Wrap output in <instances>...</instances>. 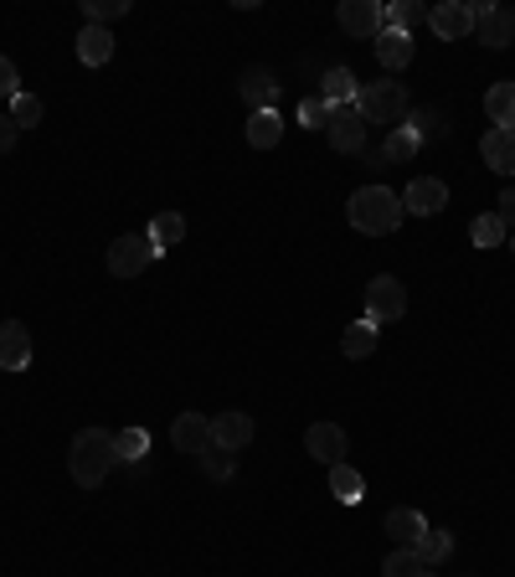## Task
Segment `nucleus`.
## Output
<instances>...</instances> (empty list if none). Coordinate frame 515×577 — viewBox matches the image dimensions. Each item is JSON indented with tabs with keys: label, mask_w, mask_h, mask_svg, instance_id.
I'll return each mask as SVG.
<instances>
[{
	"label": "nucleus",
	"mask_w": 515,
	"mask_h": 577,
	"mask_svg": "<svg viewBox=\"0 0 515 577\" xmlns=\"http://www.w3.org/2000/svg\"><path fill=\"white\" fill-rule=\"evenodd\" d=\"M114 464H120V449H114L109 428H83L73 438V449H67V469H73V479H78L83 490H99Z\"/></svg>",
	"instance_id": "nucleus-1"
},
{
	"label": "nucleus",
	"mask_w": 515,
	"mask_h": 577,
	"mask_svg": "<svg viewBox=\"0 0 515 577\" xmlns=\"http://www.w3.org/2000/svg\"><path fill=\"white\" fill-rule=\"evenodd\" d=\"M346 217H351V227L356 233H366V238H387V233H397L402 227V197L397 191H387V186H361L356 197H351V206H346Z\"/></svg>",
	"instance_id": "nucleus-2"
},
{
	"label": "nucleus",
	"mask_w": 515,
	"mask_h": 577,
	"mask_svg": "<svg viewBox=\"0 0 515 577\" xmlns=\"http://www.w3.org/2000/svg\"><path fill=\"white\" fill-rule=\"evenodd\" d=\"M356 109H361V120H366V129L372 124H381L387 135H392L397 124H407V114H413V99H407V88L392 78H381V83H366L356 93Z\"/></svg>",
	"instance_id": "nucleus-3"
},
{
	"label": "nucleus",
	"mask_w": 515,
	"mask_h": 577,
	"mask_svg": "<svg viewBox=\"0 0 515 577\" xmlns=\"http://www.w3.org/2000/svg\"><path fill=\"white\" fill-rule=\"evenodd\" d=\"M155 259H160V248L150 242V233H124V238L109 242V274H120V279L145 274Z\"/></svg>",
	"instance_id": "nucleus-4"
},
{
	"label": "nucleus",
	"mask_w": 515,
	"mask_h": 577,
	"mask_svg": "<svg viewBox=\"0 0 515 577\" xmlns=\"http://www.w3.org/2000/svg\"><path fill=\"white\" fill-rule=\"evenodd\" d=\"M340 32L346 37H356V41H377L381 32H387V5L381 0H340Z\"/></svg>",
	"instance_id": "nucleus-5"
},
{
	"label": "nucleus",
	"mask_w": 515,
	"mask_h": 577,
	"mask_svg": "<svg viewBox=\"0 0 515 577\" xmlns=\"http://www.w3.org/2000/svg\"><path fill=\"white\" fill-rule=\"evenodd\" d=\"M407 315V289H402V279H392V274H377V279L366 284V319L372 325H392V319Z\"/></svg>",
	"instance_id": "nucleus-6"
},
{
	"label": "nucleus",
	"mask_w": 515,
	"mask_h": 577,
	"mask_svg": "<svg viewBox=\"0 0 515 577\" xmlns=\"http://www.w3.org/2000/svg\"><path fill=\"white\" fill-rule=\"evenodd\" d=\"M325 140L336 145L340 155H361V150H366V120H361L356 103H346V109H330Z\"/></svg>",
	"instance_id": "nucleus-7"
},
{
	"label": "nucleus",
	"mask_w": 515,
	"mask_h": 577,
	"mask_svg": "<svg viewBox=\"0 0 515 577\" xmlns=\"http://www.w3.org/2000/svg\"><path fill=\"white\" fill-rule=\"evenodd\" d=\"M428 32L443 41L475 37V11H469V0H438L434 11H428Z\"/></svg>",
	"instance_id": "nucleus-8"
},
{
	"label": "nucleus",
	"mask_w": 515,
	"mask_h": 577,
	"mask_svg": "<svg viewBox=\"0 0 515 577\" xmlns=\"http://www.w3.org/2000/svg\"><path fill=\"white\" fill-rule=\"evenodd\" d=\"M469 11H475V37L485 47H505L515 37V11H505L495 0H469Z\"/></svg>",
	"instance_id": "nucleus-9"
},
{
	"label": "nucleus",
	"mask_w": 515,
	"mask_h": 577,
	"mask_svg": "<svg viewBox=\"0 0 515 577\" xmlns=\"http://www.w3.org/2000/svg\"><path fill=\"white\" fill-rule=\"evenodd\" d=\"M449 206V186L438 176H417L407 191H402V212H413V217H438Z\"/></svg>",
	"instance_id": "nucleus-10"
},
{
	"label": "nucleus",
	"mask_w": 515,
	"mask_h": 577,
	"mask_svg": "<svg viewBox=\"0 0 515 577\" xmlns=\"http://www.w3.org/2000/svg\"><path fill=\"white\" fill-rule=\"evenodd\" d=\"M171 443H176V454H206L212 449V418L206 413H180L171 423Z\"/></svg>",
	"instance_id": "nucleus-11"
},
{
	"label": "nucleus",
	"mask_w": 515,
	"mask_h": 577,
	"mask_svg": "<svg viewBox=\"0 0 515 577\" xmlns=\"http://www.w3.org/2000/svg\"><path fill=\"white\" fill-rule=\"evenodd\" d=\"M32 366V336H26V325L21 319H5L0 325V372H26Z\"/></svg>",
	"instance_id": "nucleus-12"
},
{
	"label": "nucleus",
	"mask_w": 515,
	"mask_h": 577,
	"mask_svg": "<svg viewBox=\"0 0 515 577\" xmlns=\"http://www.w3.org/2000/svg\"><path fill=\"white\" fill-rule=\"evenodd\" d=\"M304 449H310L319 464H346V428H340V423H310Z\"/></svg>",
	"instance_id": "nucleus-13"
},
{
	"label": "nucleus",
	"mask_w": 515,
	"mask_h": 577,
	"mask_svg": "<svg viewBox=\"0 0 515 577\" xmlns=\"http://www.w3.org/2000/svg\"><path fill=\"white\" fill-rule=\"evenodd\" d=\"M212 443H217V449H227V454L248 449V443H253V418H248V413H238V407H233V413H217V418H212Z\"/></svg>",
	"instance_id": "nucleus-14"
},
{
	"label": "nucleus",
	"mask_w": 515,
	"mask_h": 577,
	"mask_svg": "<svg viewBox=\"0 0 515 577\" xmlns=\"http://www.w3.org/2000/svg\"><path fill=\"white\" fill-rule=\"evenodd\" d=\"M238 93L248 99V109H253V114H263V109H274V99H278V78L268 73V67H248V73H242V83H238Z\"/></svg>",
	"instance_id": "nucleus-15"
},
{
	"label": "nucleus",
	"mask_w": 515,
	"mask_h": 577,
	"mask_svg": "<svg viewBox=\"0 0 515 577\" xmlns=\"http://www.w3.org/2000/svg\"><path fill=\"white\" fill-rule=\"evenodd\" d=\"M479 155H485V165H490V171L515 176V129H490V135L479 140Z\"/></svg>",
	"instance_id": "nucleus-16"
},
{
	"label": "nucleus",
	"mask_w": 515,
	"mask_h": 577,
	"mask_svg": "<svg viewBox=\"0 0 515 577\" xmlns=\"http://www.w3.org/2000/svg\"><path fill=\"white\" fill-rule=\"evenodd\" d=\"M387 537H392L397 547H417V541L428 537V520H423V511H413V505H397L392 516H387Z\"/></svg>",
	"instance_id": "nucleus-17"
},
{
	"label": "nucleus",
	"mask_w": 515,
	"mask_h": 577,
	"mask_svg": "<svg viewBox=\"0 0 515 577\" xmlns=\"http://www.w3.org/2000/svg\"><path fill=\"white\" fill-rule=\"evenodd\" d=\"M109 58H114V32H109V26H83V37H78L83 67H103Z\"/></svg>",
	"instance_id": "nucleus-18"
},
{
	"label": "nucleus",
	"mask_w": 515,
	"mask_h": 577,
	"mask_svg": "<svg viewBox=\"0 0 515 577\" xmlns=\"http://www.w3.org/2000/svg\"><path fill=\"white\" fill-rule=\"evenodd\" d=\"M356 73L351 67H330L325 73V83H319V99L330 103V109H346V103H356Z\"/></svg>",
	"instance_id": "nucleus-19"
},
{
	"label": "nucleus",
	"mask_w": 515,
	"mask_h": 577,
	"mask_svg": "<svg viewBox=\"0 0 515 577\" xmlns=\"http://www.w3.org/2000/svg\"><path fill=\"white\" fill-rule=\"evenodd\" d=\"M278 140H284V114H278V109L248 114V145H253V150H274Z\"/></svg>",
	"instance_id": "nucleus-20"
},
{
	"label": "nucleus",
	"mask_w": 515,
	"mask_h": 577,
	"mask_svg": "<svg viewBox=\"0 0 515 577\" xmlns=\"http://www.w3.org/2000/svg\"><path fill=\"white\" fill-rule=\"evenodd\" d=\"M413 37H402V32H381L377 37V62L387 67V73H402L407 62H413Z\"/></svg>",
	"instance_id": "nucleus-21"
},
{
	"label": "nucleus",
	"mask_w": 515,
	"mask_h": 577,
	"mask_svg": "<svg viewBox=\"0 0 515 577\" xmlns=\"http://www.w3.org/2000/svg\"><path fill=\"white\" fill-rule=\"evenodd\" d=\"M485 114L495 129H515V83H490L485 93Z\"/></svg>",
	"instance_id": "nucleus-22"
},
{
	"label": "nucleus",
	"mask_w": 515,
	"mask_h": 577,
	"mask_svg": "<svg viewBox=\"0 0 515 577\" xmlns=\"http://www.w3.org/2000/svg\"><path fill=\"white\" fill-rule=\"evenodd\" d=\"M330 496H336L340 505H361V500H366V479H361V469H351V464H330Z\"/></svg>",
	"instance_id": "nucleus-23"
},
{
	"label": "nucleus",
	"mask_w": 515,
	"mask_h": 577,
	"mask_svg": "<svg viewBox=\"0 0 515 577\" xmlns=\"http://www.w3.org/2000/svg\"><path fill=\"white\" fill-rule=\"evenodd\" d=\"M377 330L381 325H372V319H356V325L340 336V351H346L351 361H366L372 351H377Z\"/></svg>",
	"instance_id": "nucleus-24"
},
{
	"label": "nucleus",
	"mask_w": 515,
	"mask_h": 577,
	"mask_svg": "<svg viewBox=\"0 0 515 577\" xmlns=\"http://www.w3.org/2000/svg\"><path fill=\"white\" fill-rule=\"evenodd\" d=\"M417 26H428V11H423V5H413V0H392V5H387V32L413 37Z\"/></svg>",
	"instance_id": "nucleus-25"
},
{
	"label": "nucleus",
	"mask_w": 515,
	"mask_h": 577,
	"mask_svg": "<svg viewBox=\"0 0 515 577\" xmlns=\"http://www.w3.org/2000/svg\"><path fill=\"white\" fill-rule=\"evenodd\" d=\"M180 238H186V217H180V212H160V217L150 222V242H155L160 253H171Z\"/></svg>",
	"instance_id": "nucleus-26"
},
{
	"label": "nucleus",
	"mask_w": 515,
	"mask_h": 577,
	"mask_svg": "<svg viewBox=\"0 0 515 577\" xmlns=\"http://www.w3.org/2000/svg\"><path fill=\"white\" fill-rule=\"evenodd\" d=\"M417 150H423V140H417V135H413V129H407V124H397L392 135L381 140V155L392 160V165H407V160H413Z\"/></svg>",
	"instance_id": "nucleus-27"
},
{
	"label": "nucleus",
	"mask_w": 515,
	"mask_h": 577,
	"mask_svg": "<svg viewBox=\"0 0 515 577\" xmlns=\"http://www.w3.org/2000/svg\"><path fill=\"white\" fill-rule=\"evenodd\" d=\"M423 557H417V547H392L387 562H381V577H423Z\"/></svg>",
	"instance_id": "nucleus-28"
},
{
	"label": "nucleus",
	"mask_w": 515,
	"mask_h": 577,
	"mask_svg": "<svg viewBox=\"0 0 515 577\" xmlns=\"http://www.w3.org/2000/svg\"><path fill=\"white\" fill-rule=\"evenodd\" d=\"M417 557H423V567L449 562V557H454V537H449V531H438V526H428V537L417 541Z\"/></svg>",
	"instance_id": "nucleus-29"
},
{
	"label": "nucleus",
	"mask_w": 515,
	"mask_h": 577,
	"mask_svg": "<svg viewBox=\"0 0 515 577\" xmlns=\"http://www.w3.org/2000/svg\"><path fill=\"white\" fill-rule=\"evenodd\" d=\"M407 129H413L417 140H443L449 120H443V109H417V114H407Z\"/></svg>",
	"instance_id": "nucleus-30"
},
{
	"label": "nucleus",
	"mask_w": 515,
	"mask_h": 577,
	"mask_svg": "<svg viewBox=\"0 0 515 577\" xmlns=\"http://www.w3.org/2000/svg\"><path fill=\"white\" fill-rule=\"evenodd\" d=\"M505 233H511V227H505L495 212H485V217H475V227H469V242H475V248H500Z\"/></svg>",
	"instance_id": "nucleus-31"
},
{
	"label": "nucleus",
	"mask_w": 515,
	"mask_h": 577,
	"mask_svg": "<svg viewBox=\"0 0 515 577\" xmlns=\"http://www.w3.org/2000/svg\"><path fill=\"white\" fill-rule=\"evenodd\" d=\"M114 449H120V464H139L150 454V434L145 428H124V434H114Z\"/></svg>",
	"instance_id": "nucleus-32"
},
{
	"label": "nucleus",
	"mask_w": 515,
	"mask_h": 577,
	"mask_svg": "<svg viewBox=\"0 0 515 577\" xmlns=\"http://www.w3.org/2000/svg\"><path fill=\"white\" fill-rule=\"evenodd\" d=\"M11 124H16V129H37L41 124V99L37 93H16V99H11Z\"/></svg>",
	"instance_id": "nucleus-33"
},
{
	"label": "nucleus",
	"mask_w": 515,
	"mask_h": 577,
	"mask_svg": "<svg viewBox=\"0 0 515 577\" xmlns=\"http://www.w3.org/2000/svg\"><path fill=\"white\" fill-rule=\"evenodd\" d=\"M129 11V0H83V16L88 26H109V21H120Z\"/></svg>",
	"instance_id": "nucleus-34"
},
{
	"label": "nucleus",
	"mask_w": 515,
	"mask_h": 577,
	"mask_svg": "<svg viewBox=\"0 0 515 577\" xmlns=\"http://www.w3.org/2000/svg\"><path fill=\"white\" fill-rule=\"evenodd\" d=\"M201 469H206L212 479H233V469H238V459L227 454V449H217V443H212V449L201 454Z\"/></svg>",
	"instance_id": "nucleus-35"
},
{
	"label": "nucleus",
	"mask_w": 515,
	"mask_h": 577,
	"mask_svg": "<svg viewBox=\"0 0 515 577\" xmlns=\"http://www.w3.org/2000/svg\"><path fill=\"white\" fill-rule=\"evenodd\" d=\"M325 124H330V103L319 99V93L299 103V129H325Z\"/></svg>",
	"instance_id": "nucleus-36"
},
{
	"label": "nucleus",
	"mask_w": 515,
	"mask_h": 577,
	"mask_svg": "<svg viewBox=\"0 0 515 577\" xmlns=\"http://www.w3.org/2000/svg\"><path fill=\"white\" fill-rule=\"evenodd\" d=\"M16 83H21L16 62H11V58H0V99H16V93H21Z\"/></svg>",
	"instance_id": "nucleus-37"
},
{
	"label": "nucleus",
	"mask_w": 515,
	"mask_h": 577,
	"mask_svg": "<svg viewBox=\"0 0 515 577\" xmlns=\"http://www.w3.org/2000/svg\"><path fill=\"white\" fill-rule=\"evenodd\" d=\"M495 217L515 233V186H505V191H500V201H495Z\"/></svg>",
	"instance_id": "nucleus-38"
},
{
	"label": "nucleus",
	"mask_w": 515,
	"mask_h": 577,
	"mask_svg": "<svg viewBox=\"0 0 515 577\" xmlns=\"http://www.w3.org/2000/svg\"><path fill=\"white\" fill-rule=\"evenodd\" d=\"M16 124H11V114H0V155H11V150H16Z\"/></svg>",
	"instance_id": "nucleus-39"
},
{
	"label": "nucleus",
	"mask_w": 515,
	"mask_h": 577,
	"mask_svg": "<svg viewBox=\"0 0 515 577\" xmlns=\"http://www.w3.org/2000/svg\"><path fill=\"white\" fill-rule=\"evenodd\" d=\"M511 253H515V233H511Z\"/></svg>",
	"instance_id": "nucleus-40"
},
{
	"label": "nucleus",
	"mask_w": 515,
	"mask_h": 577,
	"mask_svg": "<svg viewBox=\"0 0 515 577\" xmlns=\"http://www.w3.org/2000/svg\"><path fill=\"white\" fill-rule=\"evenodd\" d=\"M423 577H434V573H423Z\"/></svg>",
	"instance_id": "nucleus-41"
}]
</instances>
